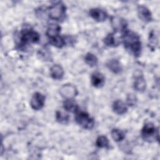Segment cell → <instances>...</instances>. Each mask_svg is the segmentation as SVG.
Listing matches in <instances>:
<instances>
[{"label": "cell", "mask_w": 160, "mask_h": 160, "mask_svg": "<svg viewBox=\"0 0 160 160\" xmlns=\"http://www.w3.org/2000/svg\"><path fill=\"white\" fill-rule=\"evenodd\" d=\"M125 48L135 56H139L141 51V42L139 36L134 32L125 30L121 37Z\"/></svg>", "instance_id": "obj_1"}, {"label": "cell", "mask_w": 160, "mask_h": 160, "mask_svg": "<svg viewBox=\"0 0 160 160\" xmlns=\"http://www.w3.org/2000/svg\"><path fill=\"white\" fill-rule=\"evenodd\" d=\"M66 8L61 2H58L51 6L48 9L49 17L53 20L61 21L66 16Z\"/></svg>", "instance_id": "obj_2"}, {"label": "cell", "mask_w": 160, "mask_h": 160, "mask_svg": "<svg viewBox=\"0 0 160 160\" xmlns=\"http://www.w3.org/2000/svg\"><path fill=\"white\" fill-rule=\"evenodd\" d=\"M141 135L142 139L148 142L159 140L158 131L151 122H148L144 125L141 130Z\"/></svg>", "instance_id": "obj_3"}, {"label": "cell", "mask_w": 160, "mask_h": 160, "mask_svg": "<svg viewBox=\"0 0 160 160\" xmlns=\"http://www.w3.org/2000/svg\"><path fill=\"white\" fill-rule=\"evenodd\" d=\"M75 121L79 126L86 129H92L94 125V119L89 114L79 110L76 112Z\"/></svg>", "instance_id": "obj_4"}, {"label": "cell", "mask_w": 160, "mask_h": 160, "mask_svg": "<svg viewBox=\"0 0 160 160\" xmlns=\"http://www.w3.org/2000/svg\"><path fill=\"white\" fill-rule=\"evenodd\" d=\"M39 39V34L34 30L24 29L21 32L20 42L21 45H26L31 43L38 42Z\"/></svg>", "instance_id": "obj_5"}, {"label": "cell", "mask_w": 160, "mask_h": 160, "mask_svg": "<svg viewBox=\"0 0 160 160\" xmlns=\"http://www.w3.org/2000/svg\"><path fill=\"white\" fill-rule=\"evenodd\" d=\"M59 93L62 97L67 99H73L78 94L76 88L71 84H64L59 89Z\"/></svg>", "instance_id": "obj_6"}, {"label": "cell", "mask_w": 160, "mask_h": 160, "mask_svg": "<svg viewBox=\"0 0 160 160\" xmlns=\"http://www.w3.org/2000/svg\"><path fill=\"white\" fill-rule=\"evenodd\" d=\"M45 96L39 92H35L31 99L30 104L34 110H39L42 109L44 105Z\"/></svg>", "instance_id": "obj_7"}, {"label": "cell", "mask_w": 160, "mask_h": 160, "mask_svg": "<svg viewBox=\"0 0 160 160\" xmlns=\"http://www.w3.org/2000/svg\"><path fill=\"white\" fill-rule=\"evenodd\" d=\"M112 28L116 31H124L126 30L127 22L126 21L120 17L115 16L112 17L111 20Z\"/></svg>", "instance_id": "obj_8"}, {"label": "cell", "mask_w": 160, "mask_h": 160, "mask_svg": "<svg viewBox=\"0 0 160 160\" xmlns=\"http://www.w3.org/2000/svg\"><path fill=\"white\" fill-rule=\"evenodd\" d=\"M138 16L139 18L145 22H148L152 19V14L151 11L146 6L140 5L137 9Z\"/></svg>", "instance_id": "obj_9"}, {"label": "cell", "mask_w": 160, "mask_h": 160, "mask_svg": "<svg viewBox=\"0 0 160 160\" xmlns=\"http://www.w3.org/2000/svg\"><path fill=\"white\" fill-rule=\"evenodd\" d=\"M90 16L98 22L104 21L108 18V14L104 10L99 8H92L89 11Z\"/></svg>", "instance_id": "obj_10"}, {"label": "cell", "mask_w": 160, "mask_h": 160, "mask_svg": "<svg viewBox=\"0 0 160 160\" xmlns=\"http://www.w3.org/2000/svg\"><path fill=\"white\" fill-rule=\"evenodd\" d=\"M91 84L96 88H101L103 86L105 82L104 76L99 72L93 73L91 76Z\"/></svg>", "instance_id": "obj_11"}, {"label": "cell", "mask_w": 160, "mask_h": 160, "mask_svg": "<svg viewBox=\"0 0 160 160\" xmlns=\"http://www.w3.org/2000/svg\"><path fill=\"white\" fill-rule=\"evenodd\" d=\"M50 74L54 79H61L64 76V69L60 65L54 64L50 69Z\"/></svg>", "instance_id": "obj_12"}, {"label": "cell", "mask_w": 160, "mask_h": 160, "mask_svg": "<svg viewBox=\"0 0 160 160\" xmlns=\"http://www.w3.org/2000/svg\"><path fill=\"white\" fill-rule=\"evenodd\" d=\"M112 109L117 114H123L128 111L126 104L121 100H116L112 104Z\"/></svg>", "instance_id": "obj_13"}, {"label": "cell", "mask_w": 160, "mask_h": 160, "mask_svg": "<svg viewBox=\"0 0 160 160\" xmlns=\"http://www.w3.org/2000/svg\"><path fill=\"white\" fill-rule=\"evenodd\" d=\"M146 88V82L142 75L136 76L134 81V88L139 92H143Z\"/></svg>", "instance_id": "obj_14"}, {"label": "cell", "mask_w": 160, "mask_h": 160, "mask_svg": "<svg viewBox=\"0 0 160 160\" xmlns=\"http://www.w3.org/2000/svg\"><path fill=\"white\" fill-rule=\"evenodd\" d=\"M106 66L111 71L115 74L119 73L122 70V66L120 62L118 61V60L115 59L109 60L107 62Z\"/></svg>", "instance_id": "obj_15"}, {"label": "cell", "mask_w": 160, "mask_h": 160, "mask_svg": "<svg viewBox=\"0 0 160 160\" xmlns=\"http://www.w3.org/2000/svg\"><path fill=\"white\" fill-rule=\"evenodd\" d=\"M63 107L67 111L76 112L78 111V106L73 99H67L63 102Z\"/></svg>", "instance_id": "obj_16"}, {"label": "cell", "mask_w": 160, "mask_h": 160, "mask_svg": "<svg viewBox=\"0 0 160 160\" xmlns=\"http://www.w3.org/2000/svg\"><path fill=\"white\" fill-rule=\"evenodd\" d=\"M60 31H61V27L58 24H51L49 25L46 34L49 39V38H52L59 36Z\"/></svg>", "instance_id": "obj_17"}, {"label": "cell", "mask_w": 160, "mask_h": 160, "mask_svg": "<svg viewBox=\"0 0 160 160\" xmlns=\"http://www.w3.org/2000/svg\"><path fill=\"white\" fill-rule=\"evenodd\" d=\"M104 44L109 47H115L119 44L120 41L115 37L114 34H109L104 39Z\"/></svg>", "instance_id": "obj_18"}, {"label": "cell", "mask_w": 160, "mask_h": 160, "mask_svg": "<svg viewBox=\"0 0 160 160\" xmlns=\"http://www.w3.org/2000/svg\"><path fill=\"white\" fill-rule=\"evenodd\" d=\"M49 39L50 44H51L54 46L58 48H61L63 47L66 44L65 39L62 37L60 36L59 35L52 38H49Z\"/></svg>", "instance_id": "obj_19"}, {"label": "cell", "mask_w": 160, "mask_h": 160, "mask_svg": "<svg viewBox=\"0 0 160 160\" xmlns=\"http://www.w3.org/2000/svg\"><path fill=\"white\" fill-rule=\"evenodd\" d=\"M84 60L86 63L91 67H94L96 66L98 61L97 57L94 54L90 52H88L86 54L84 57Z\"/></svg>", "instance_id": "obj_20"}, {"label": "cell", "mask_w": 160, "mask_h": 160, "mask_svg": "<svg viewBox=\"0 0 160 160\" xmlns=\"http://www.w3.org/2000/svg\"><path fill=\"white\" fill-rule=\"evenodd\" d=\"M111 136L115 141H121L125 138L124 132L119 129H113L111 131Z\"/></svg>", "instance_id": "obj_21"}, {"label": "cell", "mask_w": 160, "mask_h": 160, "mask_svg": "<svg viewBox=\"0 0 160 160\" xmlns=\"http://www.w3.org/2000/svg\"><path fill=\"white\" fill-rule=\"evenodd\" d=\"M56 120L62 124H67L69 119V116L68 114H65L61 111H58L56 112Z\"/></svg>", "instance_id": "obj_22"}, {"label": "cell", "mask_w": 160, "mask_h": 160, "mask_svg": "<svg viewBox=\"0 0 160 160\" xmlns=\"http://www.w3.org/2000/svg\"><path fill=\"white\" fill-rule=\"evenodd\" d=\"M96 144L99 148H107L109 146V140L106 136H100L97 138Z\"/></svg>", "instance_id": "obj_23"}, {"label": "cell", "mask_w": 160, "mask_h": 160, "mask_svg": "<svg viewBox=\"0 0 160 160\" xmlns=\"http://www.w3.org/2000/svg\"><path fill=\"white\" fill-rule=\"evenodd\" d=\"M149 44L151 46L155 47L158 44V36L156 34V32L152 31L149 34Z\"/></svg>", "instance_id": "obj_24"}, {"label": "cell", "mask_w": 160, "mask_h": 160, "mask_svg": "<svg viewBox=\"0 0 160 160\" xmlns=\"http://www.w3.org/2000/svg\"><path fill=\"white\" fill-rule=\"evenodd\" d=\"M136 96L132 94H130L128 96V98H127V102L129 106H133L136 104Z\"/></svg>", "instance_id": "obj_25"}, {"label": "cell", "mask_w": 160, "mask_h": 160, "mask_svg": "<svg viewBox=\"0 0 160 160\" xmlns=\"http://www.w3.org/2000/svg\"><path fill=\"white\" fill-rule=\"evenodd\" d=\"M46 54H49L48 53V52L47 51H40V56L43 58V59L47 60V59H49V58H50V55H46Z\"/></svg>", "instance_id": "obj_26"}]
</instances>
